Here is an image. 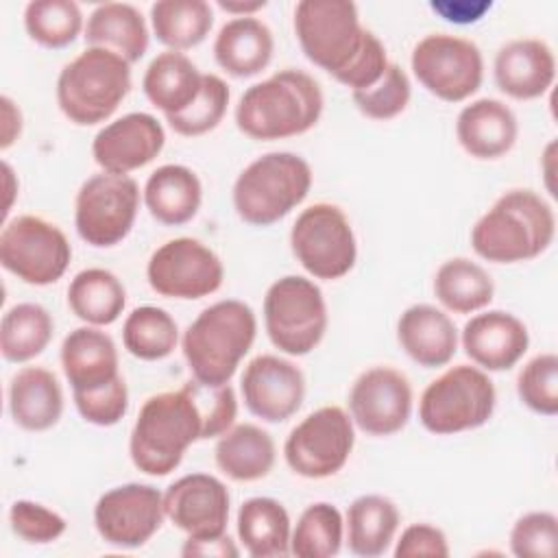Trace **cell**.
<instances>
[{
    "label": "cell",
    "instance_id": "cell-36",
    "mask_svg": "<svg viewBox=\"0 0 558 558\" xmlns=\"http://www.w3.org/2000/svg\"><path fill=\"white\" fill-rule=\"evenodd\" d=\"M150 26L159 44L183 52L205 41L214 11L205 0H157L150 4Z\"/></svg>",
    "mask_w": 558,
    "mask_h": 558
},
{
    "label": "cell",
    "instance_id": "cell-34",
    "mask_svg": "<svg viewBox=\"0 0 558 558\" xmlns=\"http://www.w3.org/2000/svg\"><path fill=\"white\" fill-rule=\"evenodd\" d=\"M126 305V288L107 268H85L68 286V307L85 325L107 327L116 323Z\"/></svg>",
    "mask_w": 558,
    "mask_h": 558
},
{
    "label": "cell",
    "instance_id": "cell-45",
    "mask_svg": "<svg viewBox=\"0 0 558 558\" xmlns=\"http://www.w3.org/2000/svg\"><path fill=\"white\" fill-rule=\"evenodd\" d=\"M9 525L15 536L31 545L54 543L68 530V521L57 510L31 499H15L11 504Z\"/></svg>",
    "mask_w": 558,
    "mask_h": 558
},
{
    "label": "cell",
    "instance_id": "cell-15",
    "mask_svg": "<svg viewBox=\"0 0 558 558\" xmlns=\"http://www.w3.org/2000/svg\"><path fill=\"white\" fill-rule=\"evenodd\" d=\"M146 279L159 296L194 301L220 290L225 266L214 248L183 235L153 251L146 264Z\"/></svg>",
    "mask_w": 558,
    "mask_h": 558
},
{
    "label": "cell",
    "instance_id": "cell-2",
    "mask_svg": "<svg viewBox=\"0 0 558 558\" xmlns=\"http://www.w3.org/2000/svg\"><path fill=\"white\" fill-rule=\"evenodd\" d=\"M325 98L318 81L294 68L251 85L235 105L238 129L257 142L307 133L323 116Z\"/></svg>",
    "mask_w": 558,
    "mask_h": 558
},
{
    "label": "cell",
    "instance_id": "cell-7",
    "mask_svg": "<svg viewBox=\"0 0 558 558\" xmlns=\"http://www.w3.org/2000/svg\"><path fill=\"white\" fill-rule=\"evenodd\" d=\"M497 390L486 371L456 364L427 384L418 399V421L436 436H453L486 425L495 412Z\"/></svg>",
    "mask_w": 558,
    "mask_h": 558
},
{
    "label": "cell",
    "instance_id": "cell-23",
    "mask_svg": "<svg viewBox=\"0 0 558 558\" xmlns=\"http://www.w3.org/2000/svg\"><path fill=\"white\" fill-rule=\"evenodd\" d=\"M397 340L405 355L418 366L440 368L453 360L460 336L447 312L429 303H416L401 312Z\"/></svg>",
    "mask_w": 558,
    "mask_h": 558
},
{
    "label": "cell",
    "instance_id": "cell-10",
    "mask_svg": "<svg viewBox=\"0 0 558 558\" xmlns=\"http://www.w3.org/2000/svg\"><path fill=\"white\" fill-rule=\"evenodd\" d=\"M290 248L305 272L325 281L349 275L357 259L353 227L333 203H314L296 216L290 229Z\"/></svg>",
    "mask_w": 558,
    "mask_h": 558
},
{
    "label": "cell",
    "instance_id": "cell-19",
    "mask_svg": "<svg viewBox=\"0 0 558 558\" xmlns=\"http://www.w3.org/2000/svg\"><path fill=\"white\" fill-rule=\"evenodd\" d=\"M229 488L209 473L183 475L163 493L166 519L194 538L225 534L229 523Z\"/></svg>",
    "mask_w": 558,
    "mask_h": 558
},
{
    "label": "cell",
    "instance_id": "cell-22",
    "mask_svg": "<svg viewBox=\"0 0 558 558\" xmlns=\"http://www.w3.org/2000/svg\"><path fill=\"white\" fill-rule=\"evenodd\" d=\"M497 87L514 100H534L549 92L556 78V54L547 41L519 37L504 44L493 63Z\"/></svg>",
    "mask_w": 558,
    "mask_h": 558
},
{
    "label": "cell",
    "instance_id": "cell-6",
    "mask_svg": "<svg viewBox=\"0 0 558 558\" xmlns=\"http://www.w3.org/2000/svg\"><path fill=\"white\" fill-rule=\"evenodd\" d=\"M131 92V63L105 48L87 46L57 78V105L78 124L94 126L109 120Z\"/></svg>",
    "mask_w": 558,
    "mask_h": 558
},
{
    "label": "cell",
    "instance_id": "cell-24",
    "mask_svg": "<svg viewBox=\"0 0 558 558\" xmlns=\"http://www.w3.org/2000/svg\"><path fill=\"white\" fill-rule=\"evenodd\" d=\"M456 137L466 155L482 161L499 159L517 144L519 120L506 102L477 98L458 113Z\"/></svg>",
    "mask_w": 558,
    "mask_h": 558
},
{
    "label": "cell",
    "instance_id": "cell-11",
    "mask_svg": "<svg viewBox=\"0 0 558 558\" xmlns=\"http://www.w3.org/2000/svg\"><path fill=\"white\" fill-rule=\"evenodd\" d=\"M140 201V185L129 174L98 172L89 177L74 198L78 238L96 248L120 244L135 225Z\"/></svg>",
    "mask_w": 558,
    "mask_h": 558
},
{
    "label": "cell",
    "instance_id": "cell-50",
    "mask_svg": "<svg viewBox=\"0 0 558 558\" xmlns=\"http://www.w3.org/2000/svg\"><path fill=\"white\" fill-rule=\"evenodd\" d=\"M181 556H185V558H192V556L235 558V556H240V549L235 547L231 536L225 532V534H218V536H203V538L187 536L183 547H181Z\"/></svg>",
    "mask_w": 558,
    "mask_h": 558
},
{
    "label": "cell",
    "instance_id": "cell-46",
    "mask_svg": "<svg viewBox=\"0 0 558 558\" xmlns=\"http://www.w3.org/2000/svg\"><path fill=\"white\" fill-rule=\"evenodd\" d=\"M72 399L81 418L96 427H111L120 423L129 410V388L122 375L107 386L72 392Z\"/></svg>",
    "mask_w": 558,
    "mask_h": 558
},
{
    "label": "cell",
    "instance_id": "cell-44",
    "mask_svg": "<svg viewBox=\"0 0 558 558\" xmlns=\"http://www.w3.org/2000/svg\"><path fill=\"white\" fill-rule=\"evenodd\" d=\"M517 558H554L558 551V519L554 512L534 510L521 514L508 536Z\"/></svg>",
    "mask_w": 558,
    "mask_h": 558
},
{
    "label": "cell",
    "instance_id": "cell-20",
    "mask_svg": "<svg viewBox=\"0 0 558 558\" xmlns=\"http://www.w3.org/2000/svg\"><path fill=\"white\" fill-rule=\"evenodd\" d=\"M166 144L161 122L144 111H131L105 124L92 140V157L102 172L129 174L148 166Z\"/></svg>",
    "mask_w": 558,
    "mask_h": 558
},
{
    "label": "cell",
    "instance_id": "cell-38",
    "mask_svg": "<svg viewBox=\"0 0 558 558\" xmlns=\"http://www.w3.org/2000/svg\"><path fill=\"white\" fill-rule=\"evenodd\" d=\"M122 344L137 360H163L179 344V325L163 307L140 305L122 323Z\"/></svg>",
    "mask_w": 558,
    "mask_h": 558
},
{
    "label": "cell",
    "instance_id": "cell-4",
    "mask_svg": "<svg viewBox=\"0 0 558 558\" xmlns=\"http://www.w3.org/2000/svg\"><path fill=\"white\" fill-rule=\"evenodd\" d=\"M257 336V318L240 299H222L205 307L183 331L181 351L194 379L211 386L229 384Z\"/></svg>",
    "mask_w": 558,
    "mask_h": 558
},
{
    "label": "cell",
    "instance_id": "cell-42",
    "mask_svg": "<svg viewBox=\"0 0 558 558\" xmlns=\"http://www.w3.org/2000/svg\"><path fill=\"white\" fill-rule=\"evenodd\" d=\"M351 98L362 116L386 122L405 111L412 98V85L401 65L388 63L386 72L377 83L366 89L351 92Z\"/></svg>",
    "mask_w": 558,
    "mask_h": 558
},
{
    "label": "cell",
    "instance_id": "cell-29",
    "mask_svg": "<svg viewBox=\"0 0 558 558\" xmlns=\"http://www.w3.org/2000/svg\"><path fill=\"white\" fill-rule=\"evenodd\" d=\"M214 460L220 473L233 482L264 480L277 460L275 438L255 423L231 425L218 436Z\"/></svg>",
    "mask_w": 558,
    "mask_h": 558
},
{
    "label": "cell",
    "instance_id": "cell-41",
    "mask_svg": "<svg viewBox=\"0 0 558 558\" xmlns=\"http://www.w3.org/2000/svg\"><path fill=\"white\" fill-rule=\"evenodd\" d=\"M229 96H231L229 85L218 74H203V85L196 100L187 109L166 116V122L177 135H183V137L205 135L222 122L227 113Z\"/></svg>",
    "mask_w": 558,
    "mask_h": 558
},
{
    "label": "cell",
    "instance_id": "cell-32",
    "mask_svg": "<svg viewBox=\"0 0 558 558\" xmlns=\"http://www.w3.org/2000/svg\"><path fill=\"white\" fill-rule=\"evenodd\" d=\"M401 523L397 504L384 495L371 493L355 497L344 517L349 551L362 558H377L388 551Z\"/></svg>",
    "mask_w": 558,
    "mask_h": 558
},
{
    "label": "cell",
    "instance_id": "cell-21",
    "mask_svg": "<svg viewBox=\"0 0 558 558\" xmlns=\"http://www.w3.org/2000/svg\"><path fill=\"white\" fill-rule=\"evenodd\" d=\"M466 357L482 371H510L527 351L530 333L525 323L504 310H488L471 316L460 333Z\"/></svg>",
    "mask_w": 558,
    "mask_h": 558
},
{
    "label": "cell",
    "instance_id": "cell-47",
    "mask_svg": "<svg viewBox=\"0 0 558 558\" xmlns=\"http://www.w3.org/2000/svg\"><path fill=\"white\" fill-rule=\"evenodd\" d=\"M388 63L390 61H388L384 44L371 31L362 50L355 54V59L349 63V68L336 81L342 83L344 87H349L351 92H360V89H366L373 83H377L381 78V74L386 72Z\"/></svg>",
    "mask_w": 558,
    "mask_h": 558
},
{
    "label": "cell",
    "instance_id": "cell-1",
    "mask_svg": "<svg viewBox=\"0 0 558 558\" xmlns=\"http://www.w3.org/2000/svg\"><path fill=\"white\" fill-rule=\"evenodd\" d=\"M231 416L229 395L194 377L179 390L150 395L131 429V462L146 475L163 477L181 464L194 442L222 436Z\"/></svg>",
    "mask_w": 558,
    "mask_h": 558
},
{
    "label": "cell",
    "instance_id": "cell-37",
    "mask_svg": "<svg viewBox=\"0 0 558 558\" xmlns=\"http://www.w3.org/2000/svg\"><path fill=\"white\" fill-rule=\"evenodd\" d=\"M54 333L50 312L39 303H17L0 320V351L7 362L22 364L44 353Z\"/></svg>",
    "mask_w": 558,
    "mask_h": 558
},
{
    "label": "cell",
    "instance_id": "cell-14",
    "mask_svg": "<svg viewBox=\"0 0 558 558\" xmlns=\"http://www.w3.org/2000/svg\"><path fill=\"white\" fill-rule=\"evenodd\" d=\"M416 81L445 102L471 98L484 81V57L475 41L449 33L418 39L410 57Z\"/></svg>",
    "mask_w": 558,
    "mask_h": 558
},
{
    "label": "cell",
    "instance_id": "cell-33",
    "mask_svg": "<svg viewBox=\"0 0 558 558\" xmlns=\"http://www.w3.org/2000/svg\"><path fill=\"white\" fill-rule=\"evenodd\" d=\"M238 538L253 558H279L290 554V514L272 497H251L242 501L235 519Z\"/></svg>",
    "mask_w": 558,
    "mask_h": 558
},
{
    "label": "cell",
    "instance_id": "cell-16",
    "mask_svg": "<svg viewBox=\"0 0 558 558\" xmlns=\"http://www.w3.org/2000/svg\"><path fill=\"white\" fill-rule=\"evenodd\" d=\"M166 519L163 493L150 484L129 482L102 493L94 506L98 536L120 549L146 545Z\"/></svg>",
    "mask_w": 558,
    "mask_h": 558
},
{
    "label": "cell",
    "instance_id": "cell-28",
    "mask_svg": "<svg viewBox=\"0 0 558 558\" xmlns=\"http://www.w3.org/2000/svg\"><path fill=\"white\" fill-rule=\"evenodd\" d=\"M272 52V31L255 15L225 22L214 39L216 63L235 78H251L266 70Z\"/></svg>",
    "mask_w": 558,
    "mask_h": 558
},
{
    "label": "cell",
    "instance_id": "cell-13",
    "mask_svg": "<svg viewBox=\"0 0 558 558\" xmlns=\"http://www.w3.org/2000/svg\"><path fill=\"white\" fill-rule=\"evenodd\" d=\"M355 445V425L340 405H323L296 423L286 442L283 458L292 473L305 480H325L342 471Z\"/></svg>",
    "mask_w": 558,
    "mask_h": 558
},
{
    "label": "cell",
    "instance_id": "cell-52",
    "mask_svg": "<svg viewBox=\"0 0 558 558\" xmlns=\"http://www.w3.org/2000/svg\"><path fill=\"white\" fill-rule=\"evenodd\" d=\"M218 7L227 13H233L235 17H253L255 11L266 7V0H257V2H225V0H218Z\"/></svg>",
    "mask_w": 558,
    "mask_h": 558
},
{
    "label": "cell",
    "instance_id": "cell-8",
    "mask_svg": "<svg viewBox=\"0 0 558 558\" xmlns=\"http://www.w3.org/2000/svg\"><path fill=\"white\" fill-rule=\"evenodd\" d=\"M262 312L270 342L294 357L312 353L329 325L323 290L301 275L272 281L264 294Z\"/></svg>",
    "mask_w": 558,
    "mask_h": 558
},
{
    "label": "cell",
    "instance_id": "cell-49",
    "mask_svg": "<svg viewBox=\"0 0 558 558\" xmlns=\"http://www.w3.org/2000/svg\"><path fill=\"white\" fill-rule=\"evenodd\" d=\"M493 2L488 0H438L429 2V9L451 24H473L490 11Z\"/></svg>",
    "mask_w": 558,
    "mask_h": 558
},
{
    "label": "cell",
    "instance_id": "cell-27",
    "mask_svg": "<svg viewBox=\"0 0 558 558\" xmlns=\"http://www.w3.org/2000/svg\"><path fill=\"white\" fill-rule=\"evenodd\" d=\"M142 198L157 222L181 227L198 214L203 185L192 168L183 163H163L146 179Z\"/></svg>",
    "mask_w": 558,
    "mask_h": 558
},
{
    "label": "cell",
    "instance_id": "cell-9",
    "mask_svg": "<svg viewBox=\"0 0 558 558\" xmlns=\"http://www.w3.org/2000/svg\"><path fill=\"white\" fill-rule=\"evenodd\" d=\"M292 26L303 54L333 78L349 68L371 33L349 0H301Z\"/></svg>",
    "mask_w": 558,
    "mask_h": 558
},
{
    "label": "cell",
    "instance_id": "cell-51",
    "mask_svg": "<svg viewBox=\"0 0 558 558\" xmlns=\"http://www.w3.org/2000/svg\"><path fill=\"white\" fill-rule=\"evenodd\" d=\"M0 118H2V129H0V148L7 150L9 146L15 144V140L22 133V111L20 107L9 98H0Z\"/></svg>",
    "mask_w": 558,
    "mask_h": 558
},
{
    "label": "cell",
    "instance_id": "cell-30",
    "mask_svg": "<svg viewBox=\"0 0 558 558\" xmlns=\"http://www.w3.org/2000/svg\"><path fill=\"white\" fill-rule=\"evenodd\" d=\"M85 44L116 52L129 63L140 61L148 50V26L140 9L129 2L98 4L85 24Z\"/></svg>",
    "mask_w": 558,
    "mask_h": 558
},
{
    "label": "cell",
    "instance_id": "cell-3",
    "mask_svg": "<svg viewBox=\"0 0 558 558\" xmlns=\"http://www.w3.org/2000/svg\"><path fill=\"white\" fill-rule=\"evenodd\" d=\"M556 238L554 207L534 190L504 192L471 229V248L493 264H519L543 255Z\"/></svg>",
    "mask_w": 558,
    "mask_h": 558
},
{
    "label": "cell",
    "instance_id": "cell-5",
    "mask_svg": "<svg viewBox=\"0 0 558 558\" xmlns=\"http://www.w3.org/2000/svg\"><path fill=\"white\" fill-rule=\"evenodd\" d=\"M312 179V168L301 155L266 153L238 174L231 192L233 209L246 225L270 227L305 201Z\"/></svg>",
    "mask_w": 558,
    "mask_h": 558
},
{
    "label": "cell",
    "instance_id": "cell-48",
    "mask_svg": "<svg viewBox=\"0 0 558 558\" xmlns=\"http://www.w3.org/2000/svg\"><path fill=\"white\" fill-rule=\"evenodd\" d=\"M392 554L395 558H418V556L447 558L451 549H449L447 534L440 527L432 523H410L397 538Z\"/></svg>",
    "mask_w": 558,
    "mask_h": 558
},
{
    "label": "cell",
    "instance_id": "cell-31",
    "mask_svg": "<svg viewBox=\"0 0 558 558\" xmlns=\"http://www.w3.org/2000/svg\"><path fill=\"white\" fill-rule=\"evenodd\" d=\"M203 85V72L196 63L177 50L159 52L146 68L142 78L144 96L153 107L163 111V116L179 113L187 109Z\"/></svg>",
    "mask_w": 558,
    "mask_h": 558
},
{
    "label": "cell",
    "instance_id": "cell-39",
    "mask_svg": "<svg viewBox=\"0 0 558 558\" xmlns=\"http://www.w3.org/2000/svg\"><path fill=\"white\" fill-rule=\"evenodd\" d=\"M344 543V519L329 501L310 504L292 534L290 554L296 558H331L338 556Z\"/></svg>",
    "mask_w": 558,
    "mask_h": 558
},
{
    "label": "cell",
    "instance_id": "cell-12",
    "mask_svg": "<svg viewBox=\"0 0 558 558\" xmlns=\"http://www.w3.org/2000/svg\"><path fill=\"white\" fill-rule=\"evenodd\" d=\"M72 259L65 233L50 220L22 214L4 222L0 233V264L28 286L59 281Z\"/></svg>",
    "mask_w": 558,
    "mask_h": 558
},
{
    "label": "cell",
    "instance_id": "cell-53",
    "mask_svg": "<svg viewBox=\"0 0 558 558\" xmlns=\"http://www.w3.org/2000/svg\"><path fill=\"white\" fill-rule=\"evenodd\" d=\"M2 172H4V190H7V201H4V214H9L11 205H13V198H15V192H17V185H13L15 181V174L11 170V166L7 161H2Z\"/></svg>",
    "mask_w": 558,
    "mask_h": 558
},
{
    "label": "cell",
    "instance_id": "cell-26",
    "mask_svg": "<svg viewBox=\"0 0 558 558\" xmlns=\"http://www.w3.org/2000/svg\"><path fill=\"white\" fill-rule=\"evenodd\" d=\"M9 414L26 432H46L63 414V390L44 366H24L9 381Z\"/></svg>",
    "mask_w": 558,
    "mask_h": 558
},
{
    "label": "cell",
    "instance_id": "cell-25",
    "mask_svg": "<svg viewBox=\"0 0 558 558\" xmlns=\"http://www.w3.org/2000/svg\"><path fill=\"white\" fill-rule=\"evenodd\" d=\"M61 368L72 392L107 386L120 377V355L113 338L94 325L72 329L61 342Z\"/></svg>",
    "mask_w": 558,
    "mask_h": 558
},
{
    "label": "cell",
    "instance_id": "cell-40",
    "mask_svg": "<svg viewBox=\"0 0 558 558\" xmlns=\"http://www.w3.org/2000/svg\"><path fill=\"white\" fill-rule=\"evenodd\" d=\"M28 37L50 50L70 46L83 28V13L74 0H33L24 9Z\"/></svg>",
    "mask_w": 558,
    "mask_h": 558
},
{
    "label": "cell",
    "instance_id": "cell-43",
    "mask_svg": "<svg viewBox=\"0 0 558 558\" xmlns=\"http://www.w3.org/2000/svg\"><path fill=\"white\" fill-rule=\"evenodd\" d=\"M521 403L541 416L558 414V355L538 353L517 375Z\"/></svg>",
    "mask_w": 558,
    "mask_h": 558
},
{
    "label": "cell",
    "instance_id": "cell-35",
    "mask_svg": "<svg viewBox=\"0 0 558 558\" xmlns=\"http://www.w3.org/2000/svg\"><path fill=\"white\" fill-rule=\"evenodd\" d=\"M434 294L438 303L453 314H473L490 305L495 281L484 266L469 257L442 262L434 275Z\"/></svg>",
    "mask_w": 558,
    "mask_h": 558
},
{
    "label": "cell",
    "instance_id": "cell-17",
    "mask_svg": "<svg viewBox=\"0 0 558 558\" xmlns=\"http://www.w3.org/2000/svg\"><path fill=\"white\" fill-rule=\"evenodd\" d=\"M353 425L368 436L401 432L412 414L410 379L392 366H371L355 377L349 390Z\"/></svg>",
    "mask_w": 558,
    "mask_h": 558
},
{
    "label": "cell",
    "instance_id": "cell-18",
    "mask_svg": "<svg viewBox=\"0 0 558 558\" xmlns=\"http://www.w3.org/2000/svg\"><path fill=\"white\" fill-rule=\"evenodd\" d=\"M240 390L253 416L266 423H283L296 414L305 399V377L294 362L262 353L244 366Z\"/></svg>",
    "mask_w": 558,
    "mask_h": 558
}]
</instances>
